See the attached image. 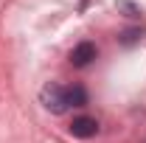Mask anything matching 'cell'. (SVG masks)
Segmentation results:
<instances>
[{
	"instance_id": "obj_1",
	"label": "cell",
	"mask_w": 146,
	"mask_h": 143,
	"mask_svg": "<svg viewBox=\"0 0 146 143\" xmlns=\"http://www.w3.org/2000/svg\"><path fill=\"white\" fill-rule=\"evenodd\" d=\"M39 104L48 109V112H54V115L68 112L70 109V104H68V87H62L56 81H48L45 87L39 90Z\"/></svg>"
},
{
	"instance_id": "obj_2",
	"label": "cell",
	"mask_w": 146,
	"mask_h": 143,
	"mask_svg": "<svg viewBox=\"0 0 146 143\" xmlns=\"http://www.w3.org/2000/svg\"><path fill=\"white\" fill-rule=\"evenodd\" d=\"M96 56H98V51H96L93 42H79V45L70 51V65L73 68H87Z\"/></svg>"
},
{
	"instance_id": "obj_3",
	"label": "cell",
	"mask_w": 146,
	"mask_h": 143,
	"mask_svg": "<svg viewBox=\"0 0 146 143\" xmlns=\"http://www.w3.org/2000/svg\"><path fill=\"white\" fill-rule=\"evenodd\" d=\"M98 132V124H96V118H76L70 124V135L73 138H82V140H87Z\"/></svg>"
},
{
	"instance_id": "obj_4",
	"label": "cell",
	"mask_w": 146,
	"mask_h": 143,
	"mask_svg": "<svg viewBox=\"0 0 146 143\" xmlns=\"http://www.w3.org/2000/svg\"><path fill=\"white\" fill-rule=\"evenodd\" d=\"M68 104L70 107H84L87 104V90L84 87H68Z\"/></svg>"
},
{
	"instance_id": "obj_5",
	"label": "cell",
	"mask_w": 146,
	"mask_h": 143,
	"mask_svg": "<svg viewBox=\"0 0 146 143\" xmlns=\"http://www.w3.org/2000/svg\"><path fill=\"white\" fill-rule=\"evenodd\" d=\"M135 36H138V31H127V34H124V42H127V45L135 42Z\"/></svg>"
}]
</instances>
